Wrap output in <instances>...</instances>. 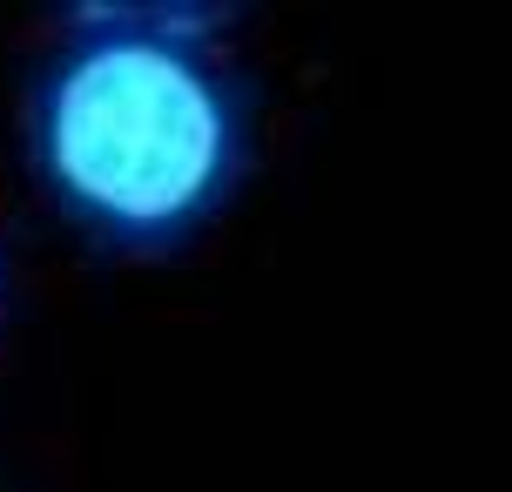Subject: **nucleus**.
Instances as JSON below:
<instances>
[{"label": "nucleus", "instance_id": "1", "mask_svg": "<svg viewBox=\"0 0 512 492\" xmlns=\"http://www.w3.org/2000/svg\"><path fill=\"white\" fill-rule=\"evenodd\" d=\"M230 7H75L27 81V162L88 243L162 257L230 209L256 108L216 54Z\"/></svg>", "mask_w": 512, "mask_h": 492}]
</instances>
